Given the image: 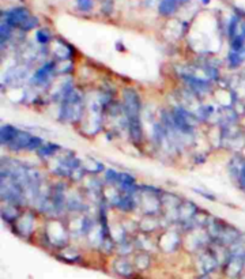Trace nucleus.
<instances>
[{
  "instance_id": "nucleus-14",
  "label": "nucleus",
  "mask_w": 245,
  "mask_h": 279,
  "mask_svg": "<svg viewBox=\"0 0 245 279\" xmlns=\"http://www.w3.org/2000/svg\"><path fill=\"white\" fill-rule=\"evenodd\" d=\"M119 180H120V172H116L115 169L105 170V181L108 185H119Z\"/></svg>"
},
{
  "instance_id": "nucleus-3",
  "label": "nucleus",
  "mask_w": 245,
  "mask_h": 279,
  "mask_svg": "<svg viewBox=\"0 0 245 279\" xmlns=\"http://www.w3.org/2000/svg\"><path fill=\"white\" fill-rule=\"evenodd\" d=\"M56 71V64L53 61H49V63H45L43 67H40L37 70L34 75H33V83H36L37 86H43L45 83H48L50 78L53 76V74Z\"/></svg>"
},
{
  "instance_id": "nucleus-12",
  "label": "nucleus",
  "mask_w": 245,
  "mask_h": 279,
  "mask_svg": "<svg viewBox=\"0 0 245 279\" xmlns=\"http://www.w3.org/2000/svg\"><path fill=\"white\" fill-rule=\"evenodd\" d=\"M245 61V48L243 51H230L227 56V66L230 68L240 67Z\"/></svg>"
},
{
  "instance_id": "nucleus-16",
  "label": "nucleus",
  "mask_w": 245,
  "mask_h": 279,
  "mask_svg": "<svg viewBox=\"0 0 245 279\" xmlns=\"http://www.w3.org/2000/svg\"><path fill=\"white\" fill-rule=\"evenodd\" d=\"M135 266L139 268V270H146L148 266H150V257L147 254H141L135 257Z\"/></svg>"
},
{
  "instance_id": "nucleus-4",
  "label": "nucleus",
  "mask_w": 245,
  "mask_h": 279,
  "mask_svg": "<svg viewBox=\"0 0 245 279\" xmlns=\"http://www.w3.org/2000/svg\"><path fill=\"white\" fill-rule=\"evenodd\" d=\"M184 80L195 94H203L210 90V82L202 78H197L195 75L187 74V75H184Z\"/></svg>"
},
{
  "instance_id": "nucleus-5",
  "label": "nucleus",
  "mask_w": 245,
  "mask_h": 279,
  "mask_svg": "<svg viewBox=\"0 0 245 279\" xmlns=\"http://www.w3.org/2000/svg\"><path fill=\"white\" fill-rule=\"evenodd\" d=\"M218 264H220V260L213 252H206L200 256L199 267H200L203 275H208L210 273H213L215 268L218 267Z\"/></svg>"
},
{
  "instance_id": "nucleus-6",
  "label": "nucleus",
  "mask_w": 245,
  "mask_h": 279,
  "mask_svg": "<svg viewBox=\"0 0 245 279\" xmlns=\"http://www.w3.org/2000/svg\"><path fill=\"white\" fill-rule=\"evenodd\" d=\"M115 206L122 212L132 211L136 206V201H135V194H128V192H120V195L115 201Z\"/></svg>"
},
{
  "instance_id": "nucleus-21",
  "label": "nucleus",
  "mask_w": 245,
  "mask_h": 279,
  "mask_svg": "<svg viewBox=\"0 0 245 279\" xmlns=\"http://www.w3.org/2000/svg\"><path fill=\"white\" fill-rule=\"evenodd\" d=\"M199 279H210V277H208V275H202Z\"/></svg>"
},
{
  "instance_id": "nucleus-10",
  "label": "nucleus",
  "mask_w": 245,
  "mask_h": 279,
  "mask_svg": "<svg viewBox=\"0 0 245 279\" xmlns=\"http://www.w3.org/2000/svg\"><path fill=\"white\" fill-rule=\"evenodd\" d=\"M113 270H115V273L119 274L120 277H124V278H128V277H131L134 274V266L127 259H124V257L117 259L113 263Z\"/></svg>"
},
{
  "instance_id": "nucleus-1",
  "label": "nucleus",
  "mask_w": 245,
  "mask_h": 279,
  "mask_svg": "<svg viewBox=\"0 0 245 279\" xmlns=\"http://www.w3.org/2000/svg\"><path fill=\"white\" fill-rule=\"evenodd\" d=\"M3 22L10 25L12 29L29 31L38 26V18L31 15L30 11L24 7H14L3 12Z\"/></svg>"
},
{
  "instance_id": "nucleus-19",
  "label": "nucleus",
  "mask_w": 245,
  "mask_h": 279,
  "mask_svg": "<svg viewBox=\"0 0 245 279\" xmlns=\"http://www.w3.org/2000/svg\"><path fill=\"white\" fill-rule=\"evenodd\" d=\"M43 139L40 136H33L30 143L27 146V152H34V150H40L43 147Z\"/></svg>"
},
{
  "instance_id": "nucleus-22",
  "label": "nucleus",
  "mask_w": 245,
  "mask_h": 279,
  "mask_svg": "<svg viewBox=\"0 0 245 279\" xmlns=\"http://www.w3.org/2000/svg\"><path fill=\"white\" fill-rule=\"evenodd\" d=\"M203 3H204V4H207V3H210V0H203Z\"/></svg>"
},
{
  "instance_id": "nucleus-2",
  "label": "nucleus",
  "mask_w": 245,
  "mask_h": 279,
  "mask_svg": "<svg viewBox=\"0 0 245 279\" xmlns=\"http://www.w3.org/2000/svg\"><path fill=\"white\" fill-rule=\"evenodd\" d=\"M122 110L127 116V119H135V117H141L142 102L139 94L134 89H125L122 93Z\"/></svg>"
},
{
  "instance_id": "nucleus-11",
  "label": "nucleus",
  "mask_w": 245,
  "mask_h": 279,
  "mask_svg": "<svg viewBox=\"0 0 245 279\" xmlns=\"http://www.w3.org/2000/svg\"><path fill=\"white\" fill-rule=\"evenodd\" d=\"M181 6L178 0H161L158 6V11L164 17H171L177 11L178 7Z\"/></svg>"
},
{
  "instance_id": "nucleus-8",
  "label": "nucleus",
  "mask_w": 245,
  "mask_h": 279,
  "mask_svg": "<svg viewBox=\"0 0 245 279\" xmlns=\"http://www.w3.org/2000/svg\"><path fill=\"white\" fill-rule=\"evenodd\" d=\"M34 135L29 134L26 131H19V134L17 135V138L14 139L11 145L8 146V149L12 152H22V150H27V146L30 143L31 138Z\"/></svg>"
},
{
  "instance_id": "nucleus-17",
  "label": "nucleus",
  "mask_w": 245,
  "mask_h": 279,
  "mask_svg": "<svg viewBox=\"0 0 245 279\" xmlns=\"http://www.w3.org/2000/svg\"><path fill=\"white\" fill-rule=\"evenodd\" d=\"M36 38L37 43H40L41 45H47V44H49V41H50L52 36H50V31H49L48 29H40V30L36 33Z\"/></svg>"
},
{
  "instance_id": "nucleus-9",
  "label": "nucleus",
  "mask_w": 245,
  "mask_h": 279,
  "mask_svg": "<svg viewBox=\"0 0 245 279\" xmlns=\"http://www.w3.org/2000/svg\"><path fill=\"white\" fill-rule=\"evenodd\" d=\"M19 131H21V129L14 127L11 124H4V126L1 127V129H0V143L3 146H6V147H8V146L14 142V139L17 138Z\"/></svg>"
},
{
  "instance_id": "nucleus-7",
  "label": "nucleus",
  "mask_w": 245,
  "mask_h": 279,
  "mask_svg": "<svg viewBox=\"0 0 245 279\" xmlns=\"http://www.w3.org/2000/svg\"><path fill=\"white\" fill-rule=\"evenodd\" d=\"M127 126H128L129 138L132 139L134 143L139 145L143 140V128H142L141 117H135V119H127Z\"/></svg>"
},
{
  "instance_id": "nucleus-18",
  "label": "nucleus",
  "mask_w": 245,
  "mask_h": 279,
  "mask_svg": "<svg viewBox=\"0 0 245 279\" xmlns=\"http://www.w3.org/2000/svg\"><path fill=\"white\" fill-rule=\"evenodd\" d=\"M93 0H76V7L82 12H89L93 10Z\"/></svg>"
},
{
  "instance_id": "nucleus-20",
  "label": "nucleus",
  "mask_w": 245,
  "mask_h": 279,
  "mask_svg": "<svg viewBox=\"0 0 245 279\" xmlns=\"http://www.w3.org/2000/svg\"><path fill=\"white\" fill-rule=\"evenodd\" d=\"M180 1V4H185V3H188L190 0H178Z\"/></svg>"
},
{
  "instance_id": "nucleus-15",
  "label": "nucleus",
  "mask_w": 245,
  "mask_h": 279,
  "mask_svg": "<svg viewBox=\"0 0 245 279\" xmlns=\"http://www.w3.org/2000/svg\"><path fill=\"white\" fill-rule=\"evenodd\" d=\"M12 34V27L10 25H7L6 22L1 24L0 27V40H1V45H6L7 41L10 40V37Z\"/></svg>"
},
{
  "instance_id": "nucleus-13",
  "label": "nucleus",
  "mask_w": 245,
  "mask_h": 279,
  "mask_svg": "<svg viewBox=\"0 0 245 279\" xmlns=\"http://www.w3.org/2000/svg\"><path fill=\"white\" fill-rule=\"evenodd\" d=\"M60 150V146L55 145V143H45V145L38 150V155L44 159H47L49 157H53L56 152Z\"/></svg>"
}]
</instances>
